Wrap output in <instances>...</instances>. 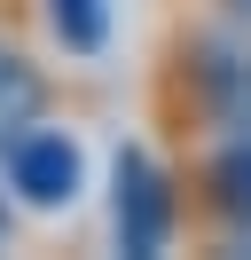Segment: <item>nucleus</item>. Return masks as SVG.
Listing matches in <instances>:
<instances>
[{"mask_svg":"<svg viewBox=\"0 0 251 260\" xmlns=\"http://www.w3.org/2000/svg\"><path fill=\"white\" fill-rule=\"evenodd\" d=\"M39 111H47V71L31 63L24 48H8V40H0V142H8L16 126H31Z\"/></svg>","mask_w":251,"mask_h":260,"instance_id":"20e7f679","label":"nucleus"},{"mask_svg":"<svg viewBox=\"0 0 251 260\" xmlns=\"http://www.w3.org/2000/svg\"><path fill=\"white\" fill-rule=\"evenodd\" d=\"M47 32L63 40V55H102V40H110V0H47Z\"/></svg>","mask_w":251,"mask_h":260,"instance_id":"423d86ee","label":"nucleus"},{"mask_svg":"<svg viewBox=\"0 0 251 260\" xmlns=\"http://www.w3.org/2000/svg\"><path fill=\"white\" fill-rule=\"evenodd\" d=\"M0 244H8V197H0Z\"/></svg>","mask_w":251,"mask_h":260,"instance_id":"6e6552de","label":"nucleus"},{"mask_svg":"<svg viewBox=\"0 0 251 260\" xmlns=\"http://www.w3.org/2000/svg\"><path fill=\"white\" fill-rule=\"evenodd\" d=\"M0 166H8V189L24 197V205L55 213L78 197V142L63 126H47V118H31V126H16L8 142H0Z\"/></svg>","mask_w":251,"mask_h":260,"instance_id":"7ed1b4c3","label":"nucleus"},{"mask_svg":"<svg viewBox=\"0 0 251 260\" xmlns=\"http://www.w3.org/2000/svg\"><path fill=\"white\" fill-rule=\"evenodd\" d=\"M220 8H228V16H235V24H251V0H220Z\"/></svg>","mask_w":251,"mask_h":260,"instance_id":"0eeeda50","label":"nucleus"},{"mask_svg":"<svg viewBox=\"0 0 251 260\" xmlns=\"http://www.w3.org/2000/svg\"><path fill=\"white\" fill-rule=\"evenodd\" d=\"M173 111L196 134H251V40L243 32H188L173 55Z\"/></svg>","mask_w":251,"mask_h":260,"instance_id":"f257e3e1","label":"nucleus"},{"mask_svg":"<svg viewBox=\"0 0 251 260\" xmlns=\"http://www.w3.org/2000/svg\"><path fill=\"white\" fill-rule=\"evenodd\" d=\"M110 221H118V244L126 252H165L173 244V221H181V197H173V174L149 158V150H118V166H110Z\"/></svg>","mask_w":251,"mask_h":260,"instance_id":"f03ea898","label":"nucleus"},{"mask_svg":"<svg viewBox=\"0 0 251 260\" xmlns=\"http://www.w3.org/2000/svg\"><path fill=\"white\" fill-rule=\"evenodd\" d=\"M204 205H212L220 221L251 229V134H243V142H228L212 166H204Z\"/></svg>","mask_w":251,"mask_h":260,"instance_id":"39448f33","label":"nucleus"}]
</instances>
